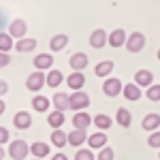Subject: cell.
Segmentation results:
<instances>
[{"mask_svg":"<svg viewBox=\"0 0 160 160\" xmlns=\"http://www.w3.org/2000/svg\"><path fill=\"white\" fill-rule=\"evenodd\" d=\"M126 41H128V34L124 32L122 28H115L113 32H109V45L111 47H122V45H126Z\"/></svg>","mask_w":160,"mask_h":160,"instance_id":"obj_13","label":"cell"},{"mask_svg":"<svg viewBox=\"0 0 160 160\" xmlns=\"http://www.w3.org/2000/svg\"><path fill=\"white\" fill-rule=\"evenodd\" d=\"M107 143H109V141H107V135H105L102 130H98V132L88 137V148L90 149H102Z\"/></svg>","mask_w":160,"mask_h":160,"instance_id":"obj_11","label":"cell"},{"mask_svg":"<svg viewBox=\"0 0 160 160\" xmlns=\"http://www.w3.org/2000/svg\"><path fill=\"white\" fill-rule=\"evenodd\" d=\"M28 154H30V145L22 141V139H15L9 143V156L13 160H26L28 158Z\"/></svg>","mask_w":160,"mask_h":160,"instance_id":"obj_1","label":"cell"},{"mask_svg":"<svg viewBox=\"0 0 160 160\" xmlns=\"http://www.w3.org/2000/svg\"><path fill=\"white\" fill-rule=\"evenodd\" d=\"M47 86V75L43 73V71H34L32 75H28V79H26V88L30 90V92H41V88Z\"/></svg>","mask_w":160,"mask_h":160,"instance_id":"obj_2","label":"cell"},{"mask_svg":"<svg viewBox=\"0 0 160 160\" xmlns=\"http://www.w3.org/2000/svg\"><path fill=\"white\" fill-rule=\"evenodd\" d=\"M51 143L56 148H64V145H68V135L62 128H56V130H51Z\"/></svg>","mask_w":160,"mask_h":160,"instance_id":"obj_24","label":"cell"},{"mask_svg":"<svg viewBox=\"0 0 160 160\" xmlns=\"http://www.w3.org/2000/svg\"><path fill=\"white\" fill-rule=\"evenodd\" d=\"M34 160H43V158H34Z\"/></svg>","mask_w":160,"mask_h":160,"instance_id":"obj_42","label":"cell"},{"mask_svg":"<svg viewBox=\"0 0 160 160\" xmlns=\"http://www.w3.org/2000/svg\"><path fill=\"white\" fill-rule=\"evenodd\" d=\"M53 109H58V111L71 109V96H68L66 92H58V94H53Z\"/></svg>","mask_w":160,"mask_h":160,"instance_id":"obj_19","label":"cell"},{"mask_svg":"<svg viewBox=\"0 0 160 160\" xmlns=\"http://www.w3.org/2000/svg\"><path fill=\"white\" fill-rule=\"evenodd\" d=\"M49 143H43V141H34L32 145H30V154L34 156V158H47L49 156Z\"/></svg>","mask_w":160,"mask_h":160,"instance_id":"obj_16","label":"cell"},{"mask_svg":"<svg viewBox=\"0 0 160 160\" xmlns=\"http://www.w3.org/2000/svg\"><path fill=\"white\" fill-rule=\"evenodd\" d=\"M158 126H160V115L158 113H148V115L143 118V122H141V128L148 130V132L158 130Z\"/></svg>","mask_w":160,"mask_h":160,"instance_id":"obj_17","label":"cell"},{"mask_svg":"<svg viewBox=\"0 0 160 160\" xmlns=\"http://www.w3.org/2000/svg\"><path fill=\"white\" fill-rule=\"evenodd\" d=\"M66 83H68V88L71 90H81V88L86 86V75L83 73H77V71H73V75H68L66 77Z\"/></svg>","mask_w":160,"mask_h":160,"instance_id":"obj_18","label":"cell"},{"mask_svg":"<svg viewBox=\"0 0 160 160\" xmlns=\"http://www.w3.org/2000/svg\"><path fill=\"white\" fill-rule=\"evenodd\" d=\"M86 141H88V132L83 128H75L68 132V145H73V148H81Z\"/></svg>","mask_w":160,"mask_h":160,"instance_id":"obj_10","label":"cell"},{"mask_svg":"<svg viewBox=\"0 0 160 160\" xmlns=\"http://www.w3.org/2000/svg\"><path fill=\"white\" fill-rule=\"evenodd\" d=\"M158 158H160V152H158Z\"/></svg>","mask_w":160,"mask_h":160,"instance_id":"obj_43","label":"cell"},{"mask_svg":"<svg viewBox=\"0 0 160 160\" xmlns=\"http://www.w3.org/2000/svg\"><path fill=\"white\" fill-rule=\"evenodd\" d=\"M148 145H149V148H154V149H160V130H154V132H149Z\"/></svg>","mask_w":160,"mask_h":160,"instance_id":"obj_32","label":"cell"},{"mask_svg":"<svg viewBox=\"0 0 160 160\" xmlns=\"http://www.w3.org/2000/svg\"><path fill=\"white\" fill-rule=\"evenodd\" d=\"M88 64H90V58L86 53H81V51H77V53H73L68 58V66L73 71H77V73H83V68H88Z\"/></svg>","mask_w":160,"mask_h":160,"instance_id":"obj_7","label":"cell"},{"mask_svg":"<svg viewBox=\"0 0 160 160\" xmlns=\"http://www.w3.org/2000/svg\"><path fill=\"white\" fill-rule=\"evenodd\" d=\"M9 62H11V56L7 51H0V68L2 66H9Z\"/></svg>","mask_w":160,"mask_h":160,"instance_id":"obj_35","label":"cell"},{"mask_svg":"<svg viewBox=\"0 0 160 160\" xmlns=\"http://www.w3.org/2000/svg\"><path fill=\"white\" fill-rule=\"evenodd\" d=\"M126 51H130V53H139V51L145 47V37L141 34V32H132V34H128V41H126Z\"/></svg>","mask_w":160,"mask_h":160,"instance_id":"obj_4","label":"cell"},{"mask_svg":"<svg viewBox=\"0 0 160 160\" xmlns=\"http://www.w3.org/2000/svg\"><path fill=\"white\" fill-rule=\"evenodd\" d=\"M115 122L120 124L122 128H128L130 126V122H132V113L128 109H124V107H120L118 109V113H115Z\"/></svg>","mask_w":160,"mask_h":160,"instance_id":"obj_26","label":"cell"},{"mask_svg":"<svg viewBox=\"0 0 160 160\" xmlns=\"http://www.w3.org/2000/svg\"><path fill=\"white\" fill-rule=\"evenodd\" d=\"M94 126L105 132V130H109L113 126V118H109L107 113H98V115H94Z\"/></svg>","mask_w":160,"mask_h":160,"instance_id":"obj_23","label":"cell"},{"mask_svg":"<svg viewBox=\"0 0 160 160\" xmlns=\"http://www.w3.org/2000/svg\"><path fill=\"white\" fill-rule=\"evenodd\" d=\"M51 66H53V56H49V53H38L34 58V68L37 71H49Z\"/></svg>","mask_w":160,"mask_h":160,"instance_id":"obj_20","label":"cell"},{"mask_svg":"<svg viewBox=\"0 0 160 160\" xmlns=\"http://www.w3.org/2000/svg\"><path fill=\"white\" fill-rule=\"evenodd\" d=\"M13 126H15L17 130L30 128V126H32V115H30L28 111H17V113L13 115Z\"/></svg>","mask_w":160,"mask_h":160,"instance_id":"obj_8","label":"cell"},{"mask_svg":"<svg viewBox=\"0 0 160 160\" xmlns=\"http://www.w3.org/2000/svg\"><path fill=\"white\" fill-rule=\"evenodd\" d=\"M64 81V75L58 71V68H51L49 73H47V86L49 88H58Z\"/></svg>","mask_w":160,"mask_h":160,"instance_id":"obj_29","label":"cell"},{"mask_svg":"<svg viewBox=\"0 0 160 160\" xmlns=\"http://www.w3.org/2000/svg\"><path fill=\"white\" fill-rule=\"evenodd\" d=\"M47 124H49L53 130H56V128H62V124H64V111L53 109L49 115H47Z\"/></svg>","mask_w":160,"mask_h":160,"instance_id":"obj_27","label":"cell"},{"mask_svg":"<svg viewBox=\"0 0 160 160\" xmlns=\"http://www.w3.org/2000/svg\"><path fill=\"white\" fill-rule=\"evenodd\" d=\"M158 60H160V49H158Z\"/></svg>","mask_w":160,"mask_h":160,"instance_id":"obj_41","label":"cell"},{"mask_svg":"<svg viewBox=\"0 0 160 160\" xmlns=\"http://www.w3.org/2000/svg\"><path fill=\"white\" fill-rule=\"evenodd\" d=\"M37 38H30V37H24V38H19L17 43H15V49L19 51V53H30V51H34L37 49Z\"/></svg>","mask_w":160,"mask_h":160,"instance_id":"obj_15","label":"cell"},{"mask_svg":"<svg viewBox=\"0 0 160 160\" xmlns=\"http://www.w3.org/2000/svg\"><path fill=\"white\" fill-rule=\"evenodd\" d=\"M26 32H28V24H26L24 19H13L11 26H9V34L13 38H24Z\"/></svg>","mask_w":160,"mask_h":160,"instance_id":"obj_9","label":"cell"},{"mask_svg":"<svg viewBox=\"0 0 160 160\" xmlns=\"http://www.w3.org/2000/svg\"><path fill=\"white\" fill-rule=\"evenodd\" d=\"M75 160H94V154H92V149H77V154H75Z\"/></svg>","mask_w":160,"mask_h":160,"instance_id":"obj_33","label":"cell"},{"mask_svg":"<svg viewBox=\"0 0 160 160\" xmlns=\"http://www.w3.org/2000/svg\"><path fill=\"white\" fill-rule=\"evenodd\" d=\"M90 124H94V118H90L88 111H77L73 115V126L75 128H83V130H86Z\"/></svg>","mask_w":160,"mask_h":160,"instance_id":"obj_14","label":"cell"},{"mask_svg":"<svg viewBox=\"0 0 160 160\" xmlns=\"http://www.w3.org/2000/svg\"><path fill=\"white\" fill-rule=\"evenodd\" d=\"M135 83L139 88H149L154 86V75L149 73L148 68H141V71H137L135 73Z\"/></svg>","mask_w":160,"mask_h":160,"instance_id":"obj_12","label":"cell"},{"mask_svg":"<svg viewBox=\"0 0 160 160\" xmlns=\"http://www.w3.org/2000/svg\"><path fill=\"white\" fill-rule=\"evenodd\" d=\"M66 45H68V37H66V34H56V37H51V41H49V49L53 51V53L62 51Z\"/></svg>","mask_w":160,"mask_h":160,"instance_id":"obj_22","label":"cell"},{"mask_svg":"<svg viewBox=\"0 0 160 160\" xmlns=\"http://www.w3.org/2000/svg\"><path fill=\"white\" fill-rule=\"evenodd\" d=\"M51 160H68V158H66L64 154H56V156H53V158H51Z\"/></svg>","mask_w":160,"mask_h":160,"instance_id":"obj_38","label":"cell"},{"mask_svg":"<svg viewBox=\"0 0 160 160\" xmlns=\"http://www.w3.org/2000/svg\"><path fill=\"white\" fill-rule=\"evenodd\" d=\"M15 47V43H13V37L9 34V32H0V51H9Z\"/></svg>","mask_w":160,"mask_h":160,"instance_id":"obj_30","label":"cell"},{"mask_svg":"<svg viewBox=\"0 0 160 160\" xmlns=\"http://www.w3.org/2000/svg\"><path fill=\"white\" fill-rule=\"evenodd\" d=\"M122 94H124V98H126V100H132V102H135V100L141 98L143 92H141V88L137 86V83H126L124 90H122Z\"/></svg>","mask_w":160,"mask_h":160,"instance_id":"obj_21","label":"cell"},{"mask_svg":"<svg viewBox=\"0 0 160 160\" xmlns=\"http://www.w3.org/2000/svg\"><path fill=\"white\" fill-rule=\"evenodd\" d=\"M111 71H113V62L111 60H102L94 66V75L102 77V79H107V75H111Z\"/></svg>","mask_w":160,"mask_h":160,"instance_id":"obj_25","label":"cell"},{"mask_svg":"<svg viewBox=\"0 0 160 160\" xmlns=\"http://www.w3.org/2000/svg\"><path fill=\"white\" fill-rule=\"evenodd\" d=\"M88 43H90V47H94V49H102L105 45H109V32H105L102 28H96V30L90 34Z\"/></svg>","mask_w":160,"mask_h":160,"instance_id":"obj_3","label":"cell"},{"mask_svg":"<svg viewBox=\"0 0 160 160\" xmlns=\"http://www.w3.org/2000/svg\"><path fill=\"white\" fill-rule=\"evenodd\" d=\"M32 109H37L38 113H45V111L49 109V98H47V96L37 94V96L32 98Z\"/></svg>","mask_w":160,"mask_h":160,"instance_id":"obj_28","label":"cell"},{"mask_svg":"<svg viewBox=\"0 0 160 160\" xmlns=\"http://www.w3.org/2000/svg\"><path fill=\"white\" fill-rule=\"evenodd\" d=\"M113 156H115V154H113V149L107 148V145L98 152V160H113Z\"/></svg>","mask_w":160,"mask_h":160,"instance_id":"obj_34","label":"cell"},{"mask_svg":"<svg viewBox=\"0 0 160 160\" xmlns=\"http://www.w3.org/2000/svg\"><path fill=\"white\" fill-rule=\"evenodd\" d=\"M122 81L118 79V77H107L105 79V83H102V92L109 96V98H113V96H118V94H122Z\"/></svg>","mask_w":160,"mask_h":160,"instance_id":"obj_6","label":"cell"},{"mask_svg":"<svg viewBox=\"0 0 160 160\" xmlns=\"http://www.w3.org/2000/svg\"><path fill=\"white\" fill-rule=\"evenodd\" d=\"M4 156H7V152H4V148L0 145V160H4Z\"/></svg>","mask_w":160,"mask_h":160,"instance_id":"obj_40","label":"cell"},{"mask_svg":"<svg viewBox=\"0 0 160 160\" xmlns=\"http://www.w3.org/2000/svg\"><path fill=\"white\" fill-rule=\"evenodd\" d=\"M4 109H7V105H4V100L0 98V115H2V113H4Z\"/></svg>","mask_w":160,"mask_h":160,"instance_id":"obj_39","label":"cell"},{"mask_svg":"<svg viewBox=\"0 0 160 160\" xmlns=\"http://www.w3.org/2000/svg\"><path fill=\"white\" fill-rule=\"evenodd\" d=\"M88 107H90V96H88L86 92L77 90V92L71 94V109H75V113H77V111L88 109Z\"/></svg>","mask_w":160,"mask_h":160,"instance_id":"obj_5","label":"cell"},{"mask_svg":"<svg viewBox=\"0 0 160 160\" xmlns=\"http://www.w3.org/2000/svg\"><path fill=\"white\" fill-rule=\"evenodd\" d=\"M145 96H148L152 102H158V100H160V83H156V86H149L148 92H145Z\"/></svg>","mask_w":160,"mask_h":160,"instance_id":"obj_31","label":"cell"},{"mask_svg":"<svg viewBox=\"0 0 160 160\" xmlns=\"http://www.w3.org/2000/svg\"><path fill=\"white\" fill-rule=\"evenodd\" d=\"M0 143H9V130L4 126H0Z\"/></svg>","mask_w":160,"mask_h":160,"instance_id":"obj_36","label":"cell"},{"mask_svg":"<svg viewBox=\"0 0 160 160\" xmlns=\"http://www.w3.org/2000/svg\"><path fill=\"white\" fill-rule=\"evenodd\" d=\"M7 92H9V83H7L4 79H0V98H2Z\"/></svg>","mask_w":160,"mask_h":160,"instance_id":"obj_37","label":"cell"}]
</instances>
